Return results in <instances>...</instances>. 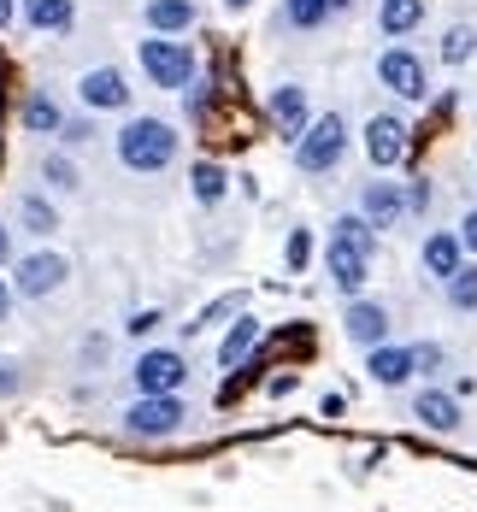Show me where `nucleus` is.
Here are the masks:
<instances>
[{
  "label": "nucleus",
  "instance_id": "nucleus-1",
  "mask_svg": "<svg viewBox=\"0 0 477 512\" xmlns=\"http://www.w3.org/2000/svg\"><path fill=\"white\" fill-rule=\"evenodd\" d=\"M183 148V136L165 124V118H130L124 130H118V159H124V171H142V177H154L165 171L171 159Z\"/></svg>",
  "mask_w": 477,
  "mask_h": 512
},
{
  "label": "nucleus",
  "instance_id": "nucleus-2",
  "mask_svg": "<svg viewBox=\"0 0 477 512\" xmlns=\"http://www.w3.org/2000/svg\"><path fill=\"white\" fill-rule=\"evenodd\" d=\"M348 154V118L342 112H318L313 124L295 136V165L307 171V177H324V171H336Z\"/></svg>",
  "mask_w": 477,
  "mask_h": 512
},
{
  "label": "nucleus",
  "instance_id": "nucleus-3",
  "mask_svg": "<svg viewBox=\"0 0 477 512\" xmlns=\"http://www.w3.org/2000/svg\"><path fill=\"white\" fill-rule=\"evenodd\" d=\"M136 59H142V71H148L154 89H189L195 83V48L177 42V36H148L136 48Z\"/></svg>",
  "mask_w": 477,
  "mask_h": 512
},
{
  "label": "nucleus",
  "instance_id": "nucleus-4",
  "mask_svg": "<svg viewBox=\"0 0 477 512\" xmlns=\"http://www.w3.org/2000/svg\"><path fill=\"white\" fill-rule=\"evenodd\" d=\"M183 395H136L130 407H124V436H136V442H165V436H177L183 430Z\"/></svg>",
  "mask_w": 477,
  "mask_h": 512
},
{
  "label": "nucleus",
  "instance_id": "nucleus-5",
  "mask_svg": "<svg viewBox=\"0 0 477 512\" xmlns=\"http://www.w3.org/2000/svg\"><path fill=\"white\" fill-rule=\"evenodd\" d=\"M377 83L395 95V101H407V106H419L424 95H430V65H424L419 53L407 48V42H395V48H383L377 53Z\"/></svg>",
  "mask_w": 477,
  "mask_h": 512
},
{
  "label": "nucleus",
  "instance_id": "nucleus-6",
  "mask_svg": "<svg viewBox=\"0 0 477 512\" xmlns=\"http://www.w3.org/2000/svg\"><path fill=\"white\" fill-rule=\"evenodd\" d=\"M130 383H136V395H177L189 383V359L177 348H148L130 365Z\"/></svg>",
  "mask_w": 477,
  "mask_h": 512
},
{
  "label": "nucleus",
  "instance_id": "nucleus-7",
  "mask_svg": "<svg viewBox=\"0 0 477 512\" xmlns=\"http://www.w3.org/2000/svg\"><path fill=\"white\" fill-rule=\"evenodd\" d=\"M71 277V259L65 254H24V259H12V295H24V301H42V295H53L59 283Z\"/></svg>",
  "mask_w": 477,
  "mask_h": 512
},
{
  "label": "nucleus",
  "instance_id": "nucleus-8",
  "mask_svg": "<svg viewBox=\"0 0 477 512\" xmlns=\"http://www.w3.org/2000/svg\"><path fill=\"white\" fill-rule=\"evenodd\" d=\"M324 271H330V283H336L348 301H360V289H366V277H371V248L330 236V248H324Z\"/></svg>",
  "mask_w": 477,
  "mask_h": 512
},
{
  "label": "nucleus",
  "instance_id": "nucleus-9",
  "mask_svg": "<svg viewBox=\"0 0 477 512\" xmlns=\"http://www.w3.org/2000/svg\"><path fill=\"white\" fill-rule=\"evenodd\" d=\"M413 148V130H407V118H395V112H377L366 118V159L377 171H389V165H401Z\"/></svg>",
  "mask_w": 477,
  "mask_h": 512
},
{
  "label": "nucleus",
  "instance_id": "nucleus-10",
  "mask_svg": "<svg viewBox=\"0 0 477 512\" xmlns=\"http://www.w3.org/2000/svg\"><path fill=\"white\" fill-rule=\"evenodd\" d=\"M342 330H348V342H354V348H383V342H389V330H395V318H389V307H383V301H366V295H360V301H348V312H342Z\"/></svg>",
  "mask_w": 477,
  "mask_h": 512
},
{
  "label": "nucleus",
  "instance_id": "nucleus-11",
  "mask_svg": "<svg viewBox=\"0 0 477 512\" xmlns=\"http://www.w3.org/2000/svg\"><path fill=\"white\" fill-rule=\"evenodd\" d=\"M360 218H366L371 230H395V224L407 218V195H401V183H389V177L360 183Z\"/></svg>",
  "mask_w": 477,
  "mask_h": 512
},
{
  "label": "nucleus",
  "instance_id": "nucleus-12",
  "mask_svg": "<svg viewBox=\"0 0 477 512\" xmlns=\"http://www.w3.org/2000/svg\"><path fill=\"white\" fill-rule=\"evenodd\" d=\"M77 101L89 106V112H124V106H130V83H124L118 65H95V71H83Z\"/></svg>",
  "mask_w": 477,
  "mask_h": 512
},
{
  "label": "nucleus",
  "instance_id": "nucleus-13",
  "mask_svg": "<svg viewBox=\"0 0 477 512\" xmlns=\"http://www.w3.org/2000/svg\"><path fill=\"white\" fill-rule=\"evenodd\" d=\"M265 118H271V124H277V130H283L289 142H295V136H301V130L313 124L307 89H301V83H277V89H271V101H265Z\"/></svg>",
  "mask_w": 477,
  "mask_h": 512
},
{
  "label": "nucleus",
  "instance_id": "nucleus-14",
  "mask_svg": "<svg viewBox=\"0 0 477 512\" xmlns=\"http://www.w3.org/2000/svg\"><path fill=\"white\" fill-rule=\"evenodd\" d=\"M366 371H371V383H383V389H401L407 377H419V365H413V348H407V342H383V348H371Z\"/></svg>",
  "mask_w": 477,
  "mask_h": 512
},
{
  "label": "nucleus",
  "instance_id": "nucleus-15",
  "mask_svg": "<svg viewBox=\"0 0 477 512\" xmlns=\"http://www.w3.org/2000/svg\"><path fill=\"white\" fill-rule=\"evenodd\" d=\"M413 418H419L424 430L448 436V430H460V395H448V389H419V395H413Z\"/></svg>",
  "mask_w": 477,
  "mask_h": 512
},
{
  "label": "nucleus",
  "instance_id": "nucleus-16",
  "mask_svg": "<svg viewBox=\"0 0 477 512\" xmlns=\"http://www.w3.org/2000/svg\"><path fill=\"white\" fill-rule=\"evenodd\" d=\"M419 259H424V271H430V277H442V283H448V277L466 265V248H460V236H454V230H430V236H424V248H419Z\"/></svg>",
  "mask_w": 477,
  "mask_h": 512
},
{
  "label": "nucleus",
  "instance_id": "nucleus-17",
  "mask_svg": "<svg viewBox=\"0 0 477 512\" xmlns=\"http://www.w3.org/2000/svg\"><path fill=\"white\" fill-rule=\"evenodd\" d=\"M142 18H148V36H183L201 12H195V0H148Z\"/></svg>",
  "mask_w": 477,
  "mask_h": 512
},
{
  "label": "nucleus",
  "instance_id": "nucleus-18",
  "mask_svg": "<svg viewBox=\"0 0 477 512\" xmlns=\"http://www.w3.org/2000/svg\"><path fill=\"white\" fill-rule=\"evenodd\" d=\"M18 12H24L30 30H48V36H65L77 24V6L71 0H18Z\"/></svg>",
  "mask_w": 477,
  "mask_h": 512
},
{
  "label": "nucleus",
  "instance_id": "nucleus-19",
  "mask_svg": "<svg viewBox=\"0 0 477 512\" xmlns=\"http://www.w3.org/2000/svg\"><path fill=\"white\" fill-rule=\"evenodd\" d=\"M377 24H383V36H413L424 24V0H377Z\"/></svg>",
  "mask_w": 477,
  "mask_h": 512
},
{
  "label": "nucleus",
  "instance_id": "nucleus-20",
  "mask_svg": "<svg viewBox=\"0 0 477 512\" xmlns=\"http://www.w3.org/2000/svg\"><path fill=\"white\" fill-rule=\"evenodd\" d=\"M254 342H260V318H248V312H242V318L230 324V336L218 342V365H242V359L254 354Z\"/></svg>",
  "mask_w": 477,
  "mask_h": 512
},
{
  "label": "nucleus",
  "instance_id": "nucleus-21",
  "mask_svg": "<svg viewBox=\"0 0 477 512\" xmlns=\"http://www.w3.org/2000/svg\"><path fill=\"white\" fill-rule=\"evenodd\" d=\"M189 189H195V201H201V206H218V201H224V189H230V177H224V165L195 159V171H189Z\"/></svg>",
  "mask_w": 477,
  "mask_h": 512
},
{
  "label": "nucleus",
  "instance_id": "nucleus-22",
  "mask_svg": "<svg viewBox=\"0 0 477 512\" xmlns=\"http://www.w3.org/2000/svg\"><path fill=\"white\" fill-rule=\"evenodd\" d=\"M336 12H330V0H283V24L289 30H324Z\"/></svg>",
  "mask_w": 477,
  "mask_h": 512
},
{
  "label": "nucleus",
  "instance_id": "nucleus-23",
  "mask_svg": "<svg viewBox=\"0 0 477 512\" xmlns=\"http://www.w3.org/2000/svg\"><path fill=\"white\" fill-rule=\"evenodd\" d=\"M59 124H65V112H59L48 95H30V101H24V130H30V136H59Z\"/></svg>",
  "mask_w": 477,
  "mask_h": 512
},
{
  "label": "nucleus",
  "instance_id": "nucleus-24",
  "mask_svg": "<svg viewBox=\"0 0 477 512\" xmlns=\"http://www.w3.org/2000/svg\"><path fill=\"white\" fill-rule=\"evenodd\" d=\"M18 218H24L30 236H53V230H59V212H53L48 195H24V201H18Z\"/></svg>",
  "mask_w": 477,
  "mask_h": 512
},
{
  "label": "nucleus",
  "instance_id": "nucleus-25",
  "mask_svg": "<svg viewBox=\"0 0 477 512\" xmlns=\"http://www.w3.org/2000/svg\"><path fill=\"white\" fill-rule=\"evenodd\" d=\"M442 289H448V307L454 312H477V259H466Z\"/></svg>",
  "mask_w": 477,
  "mask_h": 512
},
{
  "label": "nucleus",
  "instance_id": "nucleus-26",
  "mask_svg": "<svg viewBox=\"0 0 477 512\" xmlns=\"http://www.w3.org/2000/svg\"><path fill=\"white\" fill-rule=\"evenodd\" d=\"M436 53H442V65H466V59L477 53V30H472V24H448Z\"/></svg>",
  "mask_w": 477,
  "mask_h": 512
},
{
  "label": "nucleus",
  "instance_id": "nucleus-27",
  "mask_svg": "<svg viewBox=\"0 0 477 512\" xmlns=\"http://www.w3.org/2000/svg\"><path fill=\"white\" fill-rule=\"evenodd\" d=\"M330 236H342V242H360V248H377V230H371L360 212H342V218L330 224Z\"/></svg>",
  "mask_w": 477,
  "mask_h": 512
},
{
  "label": "nucleus",
  "instance_id": "nucleus-28",
  "mask_svg": "<svg viewBox=\"0 0 477 512\" xmlns=\"http://www.w3.org/2000/svg\"><path fill=\"white\" fill-rule=\"evenodd\" d=\"M42 177H48V183L59 189V195H71V189L83 183V177H77V165H71L65 154H48V159H42Z\"/></svg>",
  "mask_w": 477,
  "mask_h": 512
},
{
  "label": "nucleus",
  "instance_id": "nucleus-29",
  "mask_svg": "<svg viewBox=\"0 0 477 512\" xmlns=\"http://www.w3.org/2000/svg\"><path fill=\"white\" fill-rule=\"evenodd\" d=\"M283 259H289V271H301V265L313 259V230H289V248H283Z\"/></svg>",
  "mask_w": 477,
  "mask_h": 512
},
{
  "label": "nucleus",
  "instance_id": "nucleus-30",
  "mask_svg": "<svg viewBox=\"0 0 477 512\" xmlns=\"http://www.w3.org/2000/svg\"><path fill=\"white\" fill-rule=\"evenodd\" d=\"M413 365H419V377H436V371L448 365V354H442L436 342H413Z\"/></svg>",
  "mask_w": 477,
  "mask_h": 512
},
{
  "label": "nucleus",
  "instance_id": "nucleus-31",
  "mask_svg": "<svg viewBox=\"0 0 477 512\" xmlns=\"http://www.w3.org/2000/svg\"><path fill=\"white\" fill-rule=\"evenodd\" d=\"M59 142L83 148V142H95V124H89V118H65V124H59Z\"/></svg>",
  "mask_w": 477,
  "mask_h": 512
},
{
  "label": "nucleus",
  "instance_id": "nucleus-32",
  "mask_svg": "<svg viewBox=\"0 0 477 512\" xmlns=\"http://www.w3.org/2000/svg\"><path fill=\"white\" fill-rule=\"evenodd\" d=\"M401 195H407V212H424V206H430V177H413V183H401Z\"/></svg>",
  "mask_w": 477,
  "mask_h": 512
},
{
  "label": "nucleus",
  "instance_id": "nucleus-33",
  "mask_svg": "<svg viewBox=\"0 0 477 512\" xmlns=\"http://www.w3.org/2000/svg\"><path fill=\"white\" fill-rule=\"evenodd\" d=\"M454 236H460V248H466V259H477V206L466 212V218H460V230H454Z\"/></svg>",
  "mask_w": 477,
  "mask_h": 512
},
{
  "label": "nucleus",
  "instance_id": "nucleus-34",
  "mask_svg": "<svg viewBox=\"0 0 477 512\" xmlns=\"http://www.w3.org/2000/svg\"><path fill=\"white\" fill-rule=\"evenodd\" d=\"M124 330H130V336H154V330H159V312H136Z\"/></svg>",
  "mask_w": 477,
  "mask_h": 512
},
{
  "label": "nucleus",
  "instance_id": "nucleus-35",
  "mask_svg": "<svg viewBox=\"0 0 477 512\" xmlns=\"http://www.w3.org/2000/svg\"><path fill=\"white\" fill-rule=\"evenodd\" d=\"M18 383H24V377H18V365H12V359H0V395H18Z\"/></svg>",
  "mask_w": 477,
  "mask_h": 512
},
{
  "label": "nucleus",
  "instance_id": "nucleus-36",
  "mask_svg": "<svg viewBox=\"0 0 477 512\" xmlns=\"http://www.w3.org/2000/svg\"><path fill=\"white\" fill-rule=\"evenodd\" d=\"M6 312H12V283L0 277V324H6Z\"/></svg>",
  "mask_w": 477,
  "mask_h": 512
},
{
  "label": "nucleus",
  "instance_id": "nucleus-37",
  "mask_svg": "<svg viewBox=\"0 0 477 512\" xmlns=\"http://www.w3.org/2000/svg\"><path fill=\"white\" fill-rule=\"evenodd\" d=\"M12 18H18V0H0V30H6Z\"/></svg>",
  "mask_w": 477,
  "mask_h": 512
},
{
  "label": "nucleus",
  "instance_id": "nucleus-38",
  "mask_svg": "<svg viewBox=\"0 0 477 512\" xmlns=\"http://www.w3.org/2000/svg\"><path fill=\"white\" fill-rule=\"evenodd\" d=\"M6 259H12V230L0 224V265H6Z\"/></svg>",
  "mask_w": 477,
  "mask_h": 512
},
{
  "label": "nucleus",
  "instance_id": "nucleus-39",
  "mask_svg": "<svg viewBox=\"0 0 477 512\" xmlns=\"http://www.w3.org/2000/svg\"><path fill=\"white\" fill-rule=\"evenodd\" d=\"M348 6H354V0H330V12H348Z\"/></svg>",
  "mask_w": 477,
  "mask_h": 512
},
{
  "label": "nucleus",
  "instance_id": "nucleus-40",
  "mask_svg": "<svg viewBox=\"0 0 477 512\" xmlns=\"http://www.w3.org/2000/svg\"><path fill=\"white\" fill-rule=\"evenodd\" d=\"M224 6H248V0H224Z\"/></svg>",
  "mask_w": 477,
  "mask_h": 512
}]
</instances>
